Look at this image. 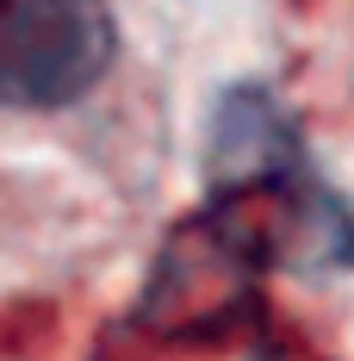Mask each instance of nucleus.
<instances>
[{
  "label": "nucleus",
  "instance_id": "1",
  "mask_svg": "<svg viewBox=\"0 0 354 361\" xmlns=\"http://www.w3.org/2000/svg\"><path fill=\"white\" fill-rule=\"evenodd\" d=\"M112 63L106 0H0V106H69Z\"/></svg>",
  "mask_w": 354,
  "mask_h": 361
}]
</instances>
